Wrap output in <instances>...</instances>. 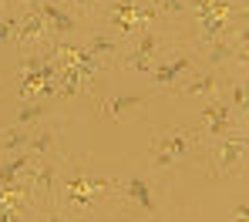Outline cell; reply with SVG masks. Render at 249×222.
Returning a JSON list of instances; mask_svg holds the SVG:
<instances>
[{
    "label": "cell",
    "mask_w": 249,
    "mask_h": 222,
    "mask_svg": "<svg viewBox=\"0 0 249 222\" xmlns=\"http://www.w3.org/2000/svg\"><path fill=\"white\" fill-rule=\"evenodd\" d=\"M37 14L44 17V24H47V34L51 37H81L84 34V24L71 14V7L68 3H54V0H44L34 7Z\"/></svg>",
    "instance_id": "4fadbf2b"
},
{
    "label": "cell",
    "mask_w": 249,
    "mask_h": 222,
    "mask_svg": "<svg viewBox=\"0 0 249 222\" xmlns=\"http://www.w3.org/2000/svg\"><path fill=\"white\" fill-rule=\"evenodd\" d=\"M118 209L122 222H159V185L155 175H142L135 169H128L124 175H115V192L111 202Z\"/></svg>",
    "instance_id": "5b68a950"
},
{
    "label": "cell",
    "mask_w": 249,
    "mask_h": 222,
    "mask_svg": "<svg viewBox=\"0 0 249 222\" xmlns=\"http://www.w3.org/2000/svg\"><path fill=\"white\" fill-rule=\"evenodd\" d=\"M88 27H101L105 34H111L118 44H128L131 37L145 34V31H172L162 24V17L155 14L152 0H108L101 17Z\"/></svg>",
    "instance_id": "277c9868"
},
{
    "label": "cell",
    "mask_w": 249,
    "mask_h": 222,
    "mask_svg": "<svg viewBox=\"0 0 249 222\" xmlns=\"http://www.w3.org/2000/svg\"><path fill=\"white\" fill-rule=\"evenodd\" d=\"M57 175H61V152L31 158V165L24 172V182H27L34 212H44V209L57 205Z\"/></svg>",
    "instance_id": "ba28073f"
},
{
    "label": "cell",
    "mask_w": 249,
    "mask_h": 222,
    "mask_svg": "<svg viewBox=\"0 0 249 222\" xmlns=\"http://www.w3.org/2000/svg\"><path fill=\"white\" fill-rule=\"evenodd\" d=\"M57 135H61V125H37V128H31V138H27L24 152L34 155V158L57 152Z\"/></svg>",
    "instance_id": "2e32d148"
},
{
    "label": "cell",
    "mask_w": 249,
    "mask_h": 222,
    "mask_svg": "<svg viewBox=\"0 0 249 222\" xmlns=\"http://www.w3.org/2000/svg\"><path fill=\"white\" fill-rule=\"evenodd\" d=\"M37 222H74V219H68L57 205L54 209H44V212H37Z\"/></svg>",
    "instance_id": "603a6c76"
},
{
    "label": "cell",
    "mask_w": 249,
    "mask_h": 222,
    "mask_svg": "<svg viewBox=\"0 0 249 222\" xmlns=\"http://www.w3.org/2000/svg\"><path fill=\"white\" fill-rule=\"evenodd\" d=\"M17 37V10H0V44H14Z\"/></svg>",
    "instance_id": "7402d4cb"
},
{
    "label": "cell",
    "mask_w": 249,
    "mask_h": 222,
    "mask_svg": "<svg viewBox=\"0 0 249 222\" xmlns=\"http://www.w3.org/2000/svg\"><path fill=\"white\" fill-rule=\"evenodd\" d=\"M47 41H51V34H47V24H44L41 14H37L34 7H24V10H17V37H14V44H17V54L41 51Z\"/></svg>",
    "instance_id": "7c38bea8"
},
{
    "label": "cell",
    "mask_w": 249,
    "mask_h": 222,
    "mask_svg": "<svg viewBox=\"0 0 249 222\" xmlns=\"http://www.w3.org/2000/svg\"><path fill=\"white\" fill-rule=\"evenodd\" d=\"M78 222H105V219H101V216L94 212V216H88V219H78Z\"/></svg>",
    "instance_id": "d4e9b609"
},
{
    "label": "cell",
    "mask_w": 249,
    "mask_h": 222,
    "mask_svg": "<svg viewBox=\"0 0 249 222\" xmlns=\"http://www.w3.org/2000/svg\"><path fill=\"white\" fill-rule=\"evenodd\" d=\"M232 222H249V205H246V199H239V205H236V216H232Z\"/></svg>",
    "instance_id": "cb8c5ba5"
},
{
    "label": "cell",
    "mask_w": 249,
    "mask_h": 222,
    "mask_svg": "<svg viewBox=\"0 0 249 222\" xmlns=\"http://www.w3.org/2000/svg\"><path fill=\"white\" fill-rule=\"evenodd\" d=\"M81 44L105 64V68H115V61H118V54H122V44L111 37V34H105L101 27H84L81 34Z\"/></svg>",
    "instance_id": "5bb4252c"
},
{
    "label": "cell",
    "mask_w": 249,
    "mask_h": 222,
    "mask_svg": "<svg viewBox=\"0 0 249 222\" xmlns=\"http://www.w3.org/2000/svg\"><path fill=\"white\" fill-rule=\"evenodd\" d=\"M243 3H246V0H243Z\"/></svg>",
    "instance_id": "484cf974"
},
{
    "label": "cell",
    "mask_w": 249,
    "mask_h": 222,
    "mask_svg": "<svg viewBox=\"0 0 249 222\" xmlns=\"http://www.w3.org/2000/svg\"><path fill=\"white\" fill-rule=\"evenodd\" d=\"M236 128H246V118H239L226 98H209L202 115H199V132H202V138L212 141V138H222V135L236 132Z\"/></svg>",
    "instance_id": "8fae6325"
},
{
    "label": "cell",
    "mask_w": 249,
    "mask_h": 222,
    "mask_svg": "<svg viewBox=\"0 0 249 222\" xmlns=\"http://www.w3.org/2000/svg\"><path fill=\"white\" fill-rule=\"evenodd\" d=\"M47 111H51V101H24L20 111H17V125L27 128V125H34V121H44Z\"/></svg>",
    "instance_id": "44dd1931"
},
{
    "label": "cell",
    "mask_w": 249,
    "mask_h": 222,
    "mask_svg": "<svg viewBox=\"0 0 249 222\" xmlns=\"http://www.w3.org/2000/svg\"><path fill=\"white\" fill-rule=\"evenodd\" d=\"M64 3L71 7V14L81 20L84 27H88V24H94V20L101 17V10H105V3H108V0H64Z\"/></svg>",
    "instance_id": "ffe728a7"
},
{
    "label": "cell",
    "mask_w": 249,
    "mask_h": 222,
    "mask_svg": "<svg viewBox=\"0 0 249 222\" xmlns=\"http://www.w3.org/2000/svg\"><path fill=\"white\" fill-rule=\"evenodd\" d=\"M91 155L74 152L61 155V175H57V209L68 219H88L101 205L111 202L115 192V175H101L91 169Z\"/></svg>",
    "instance_id": "6da1fadb"
},
{
    "label": "cell",
    "mask_w": 249,
    "mask_h": 222,
    "mask_svg": "<svg viewBox=\"0 0 249 222\" xmlns=\"http://www.w3.org/2000/svg\"><path fill=\"white\" fill-rule=\"evenodd\" d=\"M148 98L145 94H118V98H108V101H98V111L108 118V121H128L131 111L145 108Z\"/></svg>",
    "instance_id": "9a60e30c"
},
{
    "label": "cell",
    "mask_w": 249,
    "mask_h": 222,
    "mask_svg": "<svg viewBox=\"0 0 249 222\" xmlns=\"http://www.w3.org/2000/svg\"><path fill=\"white\" fill-rule=\"evenodd\" d=\"M222 98L232 104V111H236L239 118H246V74H232V78H229V88H226Z\"/></svg>",
    "instance_id": "d6986e66"
},
{
    "label": "cell",
    "mask_w": 249,
    "mask_h": 222,
    "mask_svg": "<svg viewBox=\"0 0 249 222\" xmlns=\"http://www.w3.org/2000/svg\"><path fill=\"white\" fill-rule=\"evenodd\" d=\"M206 148V138L199 128H185V125H168L159 128L148 141V152H145V172L148 175H168V172H178L182 165L196 162Z\"/></svg>",
    "instance_id": "3957f363"
},
{
    "label": "cell",
    "mask_w": 249,
    "mask_h": 222,
    "mask_svg": "<svg viewBox=\"0 0 249 222\" xmlns=\"http://www.w3.org/2000/svg\"><path fill=\"white\" fill-rule=\"evenodd\" d=\"M152 7H155V14L162 17V24L175 31V27L182 24V17H185L189 0H152Z\"/></svg>",
    "instance_id": "e0dca14e"
},
{
    "label": "cell",
    "mask_w": 249,
    "mask_h": 222,
    "mask_svg": "<svg viewBox=\"0 0 249 222\" xmlns=\"http://www.w3.org/2000/svg\"><path fill=\"white\" fill-rule=\"evenodd\" d=\"M27 138H31V128L24 125H10L0 132V155H14V152H24L27 148Z\"/></svg>",
    "instance_id": "ac0fdd59"
},
{
    "label": "cell",
    "mask_w": 249,
    "mask_h": 222,
    "mask_svg": "<svg viewBox=\"0 0 249 222\" xmlns=\"http://www.w3.org/2000/svg\"><path fill=\"white\" fill-rule=\"evenodd\" d=\"M192 68H199L196 51H192L189 44H182V41H175V44H172L165 54L152 64L148 78H152L155 91H172L175 85H178V78H182V74H189Z\"/></svg>",
    "instance_id": "9c48e42d"
},
{
    "label": "cell",
    "mask_w": 249,
    "mask_h": 222,
    "mask_svg": "<svg viewBox=\"0 0 249 222\" xmlns=\"http://www.w3.org/2000/svg\"><path fill=\"white\" fill-rule=\"evenodd\" d=\"M246 155H249V135L246 128H236L222 138L206 141L199 162H202L209 178H236L246 172Z\"/></svg>",
    "instance_id": "8992f818"
},
{
    "label": "cell",
    "mask_w": 249,
    "mask_h": 222,
    "mask_svg": "<svg viewBox=\"0 0 249 222\" xmlns=\"http://www.w3.org/2000/svg\"><path fill=\"white\" fill-rule=\"evenodd\" d=\"M229 71H215V68H206V64H199V68H192L189 74H182L178 78V85L172 88V94H185V98H222L226 88H229Z\"/></svg>",
    "instance_id": "30bf717a"
},
{
    "label": "cell",
    "mask_w": 249,
    "mask_h": 222,
    "mask_svg": "<svg viewBox=\"0 0 249 222\" xmlns=\"http://www.w3.org/2000/svg\"><path fill=\"white\" fill-rule=\"evenodd\" d=\"M172 44H175V31H145V34L131 37L128 44H122V54H118L115 68L118 71H128V74H148L152 64Z\"/></svg>",
    "instance_id": "52a82bcc"
},
{
    "label": "cell",
    "mask_w": 249,
    "mask_h": 222,
    "mask_svg": "<svg viewBox=\"0 0 249 222\" xmlns=\"http://www.w3.org/2000/svg\"><path fill=\"white\" fill-rule=\"evenodd\" d=\"M246 27V3L243 0H189L182 24L175 27V41L202 44L219 41Z\"/></svg>",
    "instance_id": "7a4b0ae2"
}]
</instances>
